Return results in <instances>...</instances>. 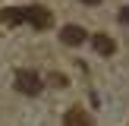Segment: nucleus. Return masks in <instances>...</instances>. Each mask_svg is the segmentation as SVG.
<instances>
[{"instance_id":"nucleus-4","label":"nucleus","mask_w":129,"mask_h":126,"mask_svg":"<svg viewBox=\"0 0 129 126\" xmlns=\"http://www.w3.org/2000/svg\"><path fill=\"white\" fill-rule=\"evenodd\" d=\"M91 44H94V50H98L101 57H110L113 50H117V44H113V38H110V35H94V38H91Z\"/></svg>"},{"instance_id":"nucleus-5","label":"nucleus","mask_w":129,"mask_h":126,"mask_svg":"<svg viewBox=\"0 0 129 126\" xmlns=\"http://www.w3.org/2000/svg\"><path fill=\"white\" fill-rule=\"evenodd\" d=\"M63 126H91V120H88L85 110L73 107V110H66V117H63Z\"/></svg>"},{"instance_id":"nucleus-7","label":"nucleus","mask_w":129,"mask_h":126,"mask_svg":"<svg viewBox=\"0 0 129 126\" xmlns=\"http://www.w3.org/2000/svg\"><path fill=\"white\" fill-rule=\"evenodd\" d=\"M82 3H88V6H94V3H101V0H82Z\"/></svg>"},{"instance_id":"nucleus-6","label":"nucleus","mask_w":129,"mask_h":126,"mask_svg":"<svg viewBox=\"0 0 129 126\" xmlns=\"http://www.w3.org/2000/svg\"><path fill=\"white\" fill-rule=\"evenodd\" d=\"M120 22L129 25V6H123V10H120Z\"/></svg>"},{"instance_id":"nucleus-1","label":"nucleus","mask_w":129,"mask_h":126,"mask_svg":"<svg viewBox=\"0 0 129 126\" xmlns=\"http://www.w3.org/2000/svg\"><path fill=\"white\" fill-rule=\"evenodd\" d=\"M41 88H44V82H41L38 73H31V69L16 73V91H22V94H38Z\"/></svg>"},{"instance_id":"nucleus-2","label":"nucleus","mask_w":129,"mask_h":126,"mask_svg":"<svg viewBox=\"0 0 129 126\" xmlns=\"http://www.w3.org/2000/svg\"><path fill=\"white\" fill-rule=\"evenodd\" d=\"M25 22L28 25H35V28H47L50 25V13L44 10V6H25Z\"/></svg>"},{"instance_id":"nucleus-3","label":"nucleus","mask_w":129,"mask_h":126,"mask_svg":"<svg viewBox=\"0 0 129 126\" xmlns=\"http://www.w3.org/2000/svg\"><path fill=\"white\" fill-rule=\"evenodd\" d=\"M60 38H63V44H82L85 41V28H79V25H63V32H60Z\"/></svg>"}]
</instances>
